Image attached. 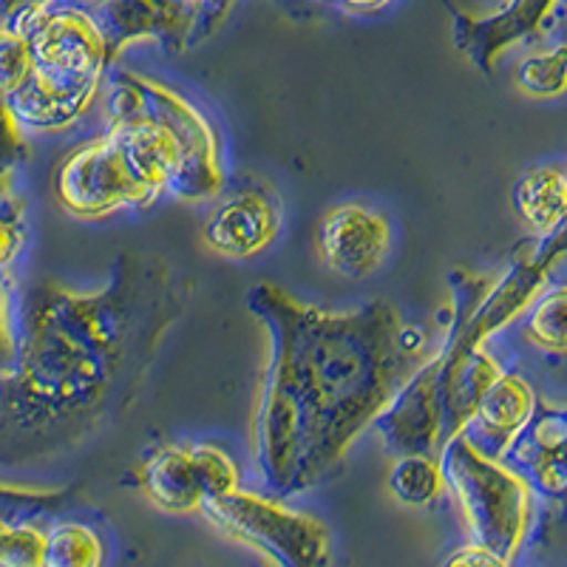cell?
I'll use <instances>...</instances> for the list:
<instances>
[{
    "label": "cell",
    "mask_w": 567,
    "mask_h": 567,
    "mask_svg": "<svg viewBox=\"0 0 567 567\" xmlns=\"http://www.w3.org/2000/svg\"><path fill=\"white\" fill-rule=\"evenodd\" d=\"M27 151V134L9 111L7 100H0V179H9V171Z\"/></svg>",
    "instance_id": "d4e9b609"
},
{
    "label": "cell",
    "mask_w": 567,
    "mask_h": 567,
    "mask_svg": "<svg viewBox=\"0 0 567 567\" xmlns=\"http://www.w3.org/2000/svg\"><path fill=\"white\" fill-rule=\"evenodd\" d=\"M525 338L545 352H567V284L539 292L525 316Z\"/></svg>",
    "instance_id": "d6986e66"
},
{
    "label": "cell",
    "mask_w": 567,
    "mask_h": 567,
    "mask_svg": "<svg viewBox=\"0 0 567 567\" xmlns=\"http://www.w3.org/2000/svg\"><path fill=\"white\" fill-rule=\"evenodd\" d=\"M27 247V219L23 205L9 194V187L0 194V278L9 276L14 261Z\"/></svg>",
    "instance_id": "603a6c76"
},
{
    "label": "cell",
    "mask_w": 567,
    "mask_h": 567,
    "mask_svg": "<svg viewBox=\"0 0 567 567\" xmlns=\"http://www.w3.org/2000/svg\"><path fill=\"white\" fill-rule=\"evenodd\" d=\"M179 310L174 272L148 252H123L97 290L45 284L20 321L0 412L60 452L83 443L128 412Z\"/></svg>",
    "instance_id": "7a4b0ae2"
},
{
    "label": "cell",
    "mask_w": 567,
    "mask_h": 567,
    "mask_svg": "<svg viewBox=\"0 0 567 567\" xmlns=\"http://www.w3.org/2000/svg\"><path fill=\"white\" fill-rule=\"evenodd\" d=\"M185 7H207V3H216V0H182Z\"/></svg>",
    "instance_id": "83f0119b"
},
{
    "label": "cell",
    "mask_w": 567,
    "mask_h": 567,
    "mask_svg": "<svg viewBox=\"0 0 567 567\" xmlns=\"http://www.w3.org/2000/svg\"><path fill=\"white\" fill-rule=\"evenodd\" d=\"M505 463L542 496L567 505V409H536L534 420L505 454Z\"/></svg>",
    "instance_id": "4fadbf2b"
},
{
    "label": "cell",
    "mask_w": 567,
    "mask_h": 567,
    "mask_svg": "<svg viewBox=\"0 0 567 567\" xmlns=\"http://www.w3.org/2000/svg\"><path fill=\"white\" fill-rule=\"evenodd\" d=\"M105 131L120 140L142 182L165 199L207 202L225 194L221 142L190 100L140 74H114Z\"/></svg>",
    "instance_id": "3957f363"
},
{
    "label": "cell",
    "mask_w": 567,
    "mask_h": 567,
    "mask_svg": "<svg viewBox=\"0 0 567 567\" xmlns=\"http://www.w3.org/2000/svg\"><path fill=\"white\" fill-rule=\"evenodd\" d=\"M372 429L389 452L434 454L443 449V412H440V363L429 352L425 361L398 389Z\"/></svg>",
    "instance_id": "8fae6325"
},
{
    "label": "cell",
    "mask_w": 567,
    "mask_h": 567,
    "mask_svg": "<svg viewBox=\"0 0 567 567\" xmlns=\"http://www.w3.org/2000/svg\"><path fill=\"white\" fill-rule=\"evenodd\" d=\"M105 78H69L32 69L29 80L7 100L23 134H60L78 125L103 91Z\"/></svg>",
    "instance_id": "7c38bea8"
},
{
    "label": "cell",
    "mask_w": 567,
    "mask_h": 567,
    "mask_svg": "<svg viewBox=\"0 0 567 567\" xmlns=\"http://www.w3.org/2000/svg\"><path fill=\"white\" fill-rule=\"evenodd\" d=\"M559 0H508L491 18L465 20L460 27V49L468 54L480 69L488 71L494 60L516 40L539 32L542 23L550 18Z\"/></svg>",
    "instance_id": "9a60e30c"
},
{
    "label": "cell",
    "mask_w": 567,
    "mask_h": 567,
    "mask_svg": "<svg viewBox=\"0 0 567 567\" xmlns=\"http://www.w3.org/2000/svg\"><path fill=\"white\" fill-rule=\"evenodd\" d=\"M336 3H341L343 9H349V12L369 14V12H381V9L389 7L392 0H336Z\"/></svg>",
    "instance_id": "4316f807"
},
{
    "label": "cell",
    "mask_w": 567,
    "mask_h": 567,
    "mask_svg": "<svg viewBox=\"0 0 567 567\" xmlns=\"http://www.w3.org/2000/svg\"><path fill=\"white\" fill-rule=\"evenodd\" d=\"M202 516L219 534L247 545L276 567H329L332 539L321 519L284 505L278 496L236 488L205 503Z\"/></svg>",
    "instance_id": "5b68a950"
},
{
    "label": "cell",
    "mask_w": 567,
    "mask_h": 567,
    "mask_svg": "<svg viewBox=\"0 0 567 567\" xmlns=\"http://www.w3.org/2000/svg\"><path fill=\"white\" fill-rule=\"evenodd\" d=\"M386 485L398 503L409 508H425L437 503L445 491L440 457L434 454H400L386 474Z\"/></svg>",
    "instance_id": "e0dca14e"
},
{
    "label": "cell",
    "mask_w": 567,
    "mask_h": 567,
    "mask_svg": "<svg viewBox=\"0 0 567 567\" xmlns=\"http://www.w3.org/2000/svg\"><path fill=\"white\" fill-rule=\"evenodd\" d=\"M45 528L0 514V567H43Z\"/></svg>",
    "instance_id": "44dd1931"
},
{
    "label": "cell",
    "mask_w": 567,
    "mask_h": 567,
    "mask_svg": "<svg viewBox=\"0 0 567 567\" xmlns=\"http://www.w3.org/2000/svg\"><path fill=\"white\" fill-rule=\"evenodd\" d=\"M514 83L534 100H556L567 94V43L528 54L516 65Z\"/></svg>",
    "instance_id": "ffe728a7"
},
{
    "label": "cell",
    "mask_w": 567,
    "mask_h": 567,
    "mask_svg": "<svg viewBox=\"0 0 567 567\" xmlns=\"http://www.w3.org/2000/svg\"><path fill=\"white\" fill-rule=\"evenodd\" d=\"M54 194L65 213L85 221L123 210H151L162 199L136 174L111 131L71 151L54 176Z\"/></svg>",
    "instance_id": "8992f818"
},
{
    "label": "cell",
    "mask_w": 567,
    "mask_h": 567,
    "mask_svg": "<svg viewBox=\"0 0 567 567\" xmlns=\"http://www.w3.org/2000/svg\"><path fill=\"white\" fill-rule=\"evenodd\" d=\"M247 307L270 332L252 454L281 499L316 488L341 465L425 361V336L389 301L323 312L276 284H256Z\"/></svg>",
    "instance_id": "6da1fadb"
},
{
    "label": "cell",
    "mask_w": 567,
    "mask_h": 567,
    "mask_svg": "<svg viewBox=\"0 0 567 567\" xmlns=\"http://www.w3.org/2000/svg\"><path fill=\"white\" fill-rule=\"evenodd\" d=\"M27 34L34 69L69 78H105L111 43L105 29L78 7H32L12 23Z\"/></svg>",
    "instance_id": "ba28073f"
},
{
    "label": "cell",
    "mask_w": 567,
    "mask_h": 567,
    "mask_svg": "<svg viewBox=\"0 0 567 567\" xmlns=\"http://www.w3.org/2000/svg\"><path fill=\"white\" fill-rule=\"evenodd\" d=\"M561 236H565V239H567V227H565V230H561Z\"/></svg>",
    "instance_id": "4dcf8cb0"
},
{
    "label": "cell",
    "mask_w": 567,
    "mask_h": 567,
    "mask_svg": "<svg viewBox=\"0 0 567 567\" xmlns=\"http://www.w3.org/2000/svg\"><path fill=\"white\" fill-rule=\"evenodd\" d=\"M443 567H511V561L503 559V556H496L494 550L483 548V545L468 542V545L454 550V554L443 561Z\"/></svg>",
    "instance_id": "484cf974"
},
{
    "label": "cell",
    "mask_w": 567,
    "mask_h": 567,
    "mask_svg": "<svg viewBox=\"0 0 567 567\" xmlns=\"http://www.w3.org/2000/svg\"><path fill=\"white\" fill-rule=\"evenodd\" d=\"M284 230V202L265 182L239 185L219 196L202 225L210 252L233 261L265 256Z\"/></svg>",
    "instance_id": "9c48e42d"
},
{
    "label": "cell",
    "mask_w": 567,
    "mask_h": 567,
    "mask_svg": "<svg viewBox=\"0 0 567 567\" xmlns=\"http://www.w3.org/2000/svg\"><path fill=\"white\" fill-rule=\"evenodd\" d=\"M536 409H539V400H536L534 386L525 381L523 374L503 369V374L491 383L488 392L480 400L477 412L471 417L465 434L485 454H491L496 460H505L514 440L534 420Z\"/></svg>",
    "instance_id": "5bb4252c"
},
{
    "label": "cell",
    "mask_w": 567,
    "mask_h": 567,
    "mask_svg": "<svg viewBox=\"0 0 567 567\" xmlns=\"http://www.w3.org/2000/svg\"><path fill=\"white\" fill-rule=\"evenodd\" d=\"M20 341V318L18 301H14V287L9 276L0 278V372L9 374L18 361Z\"/></svg>",
    "instance_id": "cb8c5ba5"
},
{
    "label": "cell",
    "mask_w": 567,
    "mask_h": 567,
    "mask_svg": "<svg viewBox=\"0 0 567 567\" xmlns=\"http://www.w3.org/2000/svg\"><path fill=\"white\" fill-rule=\"evenodd\" d=\"M394 245L392 221L363 202H343L323 213L316 230V250L329 272L347 281H367L381 270Z\"/></svg>",
    "instance_id": "30bf717a"
},
{
    "label": "cell",
    "mask_w": 567,
    "mask_h": 567,
    "mask_svg": "<svg viewBox=\"0 0 567 567\" xmlns=\"http://www.w3.org/2000/svg\"><path fill=\"white\" fill-rule=\"evenodd\" d=\"M105 542L91 525L63 519L45 528L43 567H103Z\"/></svg>",
    "instance_id": "ac0fdd59"
},
{
    "label": "cell",
    "mask_w": 567,
    "mask_h": 567,
    "mask_svg": "<svg viewBox=\"0 0 567 567\" xmlns=\"http://www.w3.org/2000/svg\"><path fill=\"white\" fill-rule=\"evenodd\" d=\"M7 182H9V179H0V194H3V190H7Z\"/></svg>",
    "instance_id": "f1b7e54d"
},
{
    "label": "cell",
    "mask_w": 567,
    "mask_h": 567,
    "mask_svg": "<svg viewBox=\"0 0 567 567\" xmlns=\"http://www.w3.org/2000/svg\"><path fill=\"white\" fill-rule=\"evenodd\" d=\"M3 381H7V374H3V372H0V386H3Z\"/></svg>",
    "instance_id": "f546056e"
},
{
    "label": "cell",
    "mask_w": 567,
    "mask_h": 567,
    "mask_svg": "<svg viewBox=\"0 0 567 567\" xmlns=\"http://www.w3.org/2000/svg\"><path fill=\"white\" fill-rule=\"evenodd\" d=\"M34 69L32 49H29L27 34L18 29H0V100H9L20 85L27 83Z\"/></svg>",
    "instance_id": "7402d4cb"
},
{
    "label": "cell",
    "mask_w": 567,
    "mask_h": 567,
    "mask_svg": "<svg viewBox=\"0 0 567 567\" xmlns=\"http://www.w3.org/2000/svg\"><path fill=\"white\" fill-rule=\"evenodd\" d=\"M511 199L519 221L539 239H550L567 227V171L556 165L525 171Z\"/></svg>",
    "instance_id": "2e32d148"
},
{
    "label": "cell",
    "mask_w": 567,
    "mask_h": 567,
    "mask_svg": "<svg viewBox=\"0 0 567 567\" xmlns=\"http://www.w3.org/2000/svg\"><path fill=\"white\" fill-rule=\"evenodd\" d=\"M145 496L168 514H202L205 503L241 488L236 460L210 440L171 443L142 465Z\"/></svg>",
    "instance_id": "52a82bcc"
},
{
    "label": "cell",
    "mask_w": 567,
    "mask_h": 567,
    "mask_svg": "<svg viewBox=\"0 0 567 567\" xmlns=\"http://www.w3.org/2000/svg\"><path fill=\"white\" fill-rule=\"evenodd\" d=\"M445 491L463 511L471 542L514 561L534 523V488L505 460L485 454L468 434L440 449Z\"/></svg>",
    "instance_id": "277c9868"
}]
</instances>
